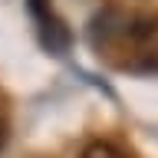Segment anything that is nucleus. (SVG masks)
Segmentation results:
<instances>
[{"mask_svg":"<svg viewBox=\"0 0 158 158\" xmlns=\"http://www.w3.org/2000/svg\"><path fill=\"white\" fill-rule=\"evenodd\" d=\"M96 30H102V40H96L99 49L106 46V49L128 53L122 59V66L158 69V13L118 20V27H112L109 17H102V20H96Z\"/></svg>","mask_w":158,"mask_h":158,"instance_id":"f257e3e1","label":"nucleus"},{"mask_svg":"<svg viewBox=\"0 0 158 158\" xmlns=\"http://www.w3.org/2000/svg\"><path fill=\"white\" fill-rule=\"evenodd\" d=\"M40 36H43V46H46L49 53H56V56H63L69 49V30L63 27V20H59L56 13L40 23Z\"/></svg>","mask_w":158,"mask_h":158,"instance_id":"f03ea898","label":"nucleus"},{"mask_svg":"<svg viewBox=\"0 0 158 158\" xmlns=\"http://www.w3.org/2000/svg\"><path fill=\"white\" fill-rule=\"evenodd\" d=\"M79 158H132V155H128L125 148H118L115 142L96 138V142H86V148L79 152Z\"/></svg>","mask_w":158,"mask_h":158,"instance_id":"7ed1b4c3","label":"nucleus"},{"mask_svg":"<svg viewBox=\"0 0 158 158\" xmlns=\"http://www.w3.org/2000/svg\"><path fill=\"white\" fill-rule=\"evenodd\" d=\"M27 7H30V13L36 17V23L53 17V3H49V0H27Z\"/></svg>","mask_w":158,"mask_h":158,"instance_id":"20e7f679","label":"nucleus"},{"mask_svg":"<svg viewBox=\"0 0 158 158\" xmlns=\"http://www.w3.org/2000/svg\"><path fill=\"white\" fill-rule=\"evenodd\" d=\"M7 145V122H3V118H0V148Z\"/></svg>","mask_w":158,"mask_h":158,"instance_id":"39448f33","label":"nucleus"}]
</instances>
